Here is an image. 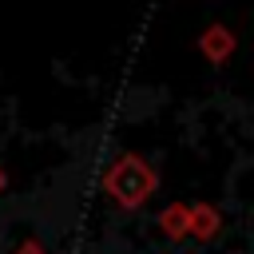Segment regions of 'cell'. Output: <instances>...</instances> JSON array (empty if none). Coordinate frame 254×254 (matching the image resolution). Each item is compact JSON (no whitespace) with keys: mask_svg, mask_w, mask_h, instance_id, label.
I'll return each instance as SVG.
<instances>
[{"mask_svg":"<svg viewBox=\"0 0 254 254\" xmlns=\"http://www.w3.org/2000/svg\"><path fill=\"white\" fill-rule=\"evenodd\" d=\"M103 187H107V194H111L119 206H139V202L151 194L155 175H151V167H147L139 155H123V159L107 171Z\"/></svg>","mask_w":254,"mask_h":254,"instance_id":"cell-1","label":"cell"},{"mask_svg":"<svg viewBox=\"0 0 254 254\" xmlns=\"http://www.w3.org/2000/svg\"><path fill=\"white\" fill-rule=\"evenodd\" d=\"M12 254H48V250H44V246H40L36 238H24V242H20V246H16Z\"/></svg>","mask_w":254,"mask_h":254,"instance_id":"cell-2","label":"cell"},{"mask_svg":"<svg viewBox=\"0 0 254 254\" xmlns=\"http://www.w3.org/2000/svg\"><path fill=\"white\" fill-rule=\"evenodd\" d=\"M0 190H4V171H0Z\"/></svg>","mask_w":254,"mask_h":254,"instance_id":"cell-3","label":"cell"}]
</instances>
